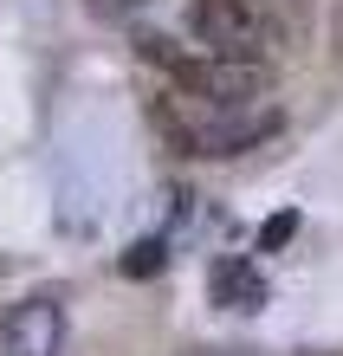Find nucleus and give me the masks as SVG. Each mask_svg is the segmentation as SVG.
I'll return each mask as SVG.
<instances>
[{
	"label": "nucleus",
	"mask_w": 343,
	"mask_h": 356,
	"mask_svg": "<svg viewBox=\"0 0 343 356\" xmlns=\"http://www.w3.org/2000/svg\"><path fill=\"white\" fill-rule=\"evenodd\" d=\"M149 123L162 130L168 149L182 156H240V149H260L266 136H278V104H195V97H156L149 104Z\"/></svg>",
	"instance_id": "1"
},
{
	"label": "nucleus",
	"mask_w": 343,
	"mask_h": 356,
	"mask_svg": "<svg viewBox=\"0 0 343 356\" xmlns=\"http://www.w3.org/2000/svg\"><path fill=\"white\" fill-rule=\"evenodd\" d=\"M188 33L201 39L207 58H240V65H266L278 52V19L260 0H195L188 7Z\"/></svg>",
	"instance_id": "2"
},
{
	"label": "nucleus",
	"mask_w": 343,
	"mask_h": 356,
	"mask_svg": "<svg viewBox=\"0 0 343 356\" xmlns=\"http://www.w3.org/2000/svg\"><path fill=\"white\" fill-rule=\"evenodd\" d=\"M168 78H175V97L221 104V111L272 97V65H240V58H207V52H188Z\"/></svg>",
	"instance_id": "3"
},
{
	"label": "nucleus",
	"mask_w": 343,
	"mask_h": 356,
	"mask_svg": "<svg viewBox=\"0 0 343 356\" xmlns=\"http://www.w3.org/2000/svg\"><path fill=\"white\" fill-rule=\"evenodd\" d=\"M0 356H65V305L58 298H19L0 318Z\"/></svg>",
	"instance_id": "4"
},
{
	"label": "nucleus",
	"mask_w": 343,
	"mask_h": 356,
	"mask_svg": "<svg viewBox=\"0 0 343 356\" xmlns=\"http://www.w3.org/2000/svg\"><path fill=\"white\" fill-rule=\"evenodd\" d=\"M207 298L221 305V311H266V272L253 266L246 253H227V259H214L207 266Z\"/></svg>",
	"instance_id": "5"
},
{
	"label": "nucleus",
	"mask_w": 343,
	"mask_h": 356,
	"mask_svg": "<svg viewBox=\"0 0 343 356\" xmlns=\"http://www.w3.org/2000/svg\"><path fill=\"white\" fill-rule=\"evenodd\" d=\"M168 266V246L162 240H136L130 253H123V272H130V279H149V272H162Z\"/></svg>",
	"instance_id": "6"
},
{
	"label": "nucleus",
	"mask_w": 343,
	"mask_h": 356,
	"mask_svg": "<svg viewBox=\"0 0 343 356\" xmlns=\"http://www.w3.org/2000/svg\"><path fill=\"white\" fill-rule=\"evenodd\" d=\"M298 234V214H272L266 227H260V253H272V246H285Z\"/></svg>",
	"instance_id": "7"
},
{
	"label": "nucleus",
	"mask_w": 343,
	"mask_h": 356,
	"mask_svg": "<svg viewBox=\"0 0 343 356\" xmlns=\"http://www.w3.org/2000/svg\"><path fill=\"white\" fill-rule=\"evenodd\" d=\"M84 7H91L97 19H130V13L143 7V0H84Z\"/></svg>",
	"instance_id": "8"
},
{
	"label": "nucleus",
	"mask_w": 343,
	"mask_h": 356,
	"mask_svg": "<svg viewBox=\"0 0 343 356\" xmlns=\"http://www.w3.org/2000/svg\"><path fill=\"white\" fill-rule=\"evenodd\" d=\"M330 46H337V65H343V7L330 13Z\"/></svg>",
	"instance_id": "9"
}]
</instances>
